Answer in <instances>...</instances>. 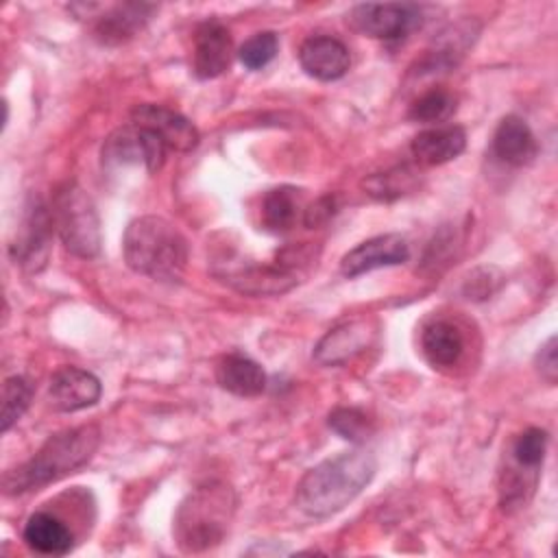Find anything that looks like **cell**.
<instances>
[{"mask_svg": "<svg viewBox=\"0 0 558 558\" xmlns=\"http://www.w3.org/2000/svg\"><path fill=\"white\" fill-rule=\"evenodd\" d=\"M155 11L153 4L144 2H122L109 7L102 15H98L94 24V35L100 44L113 46L131 39Z\"/></svg>", "mask_w": 558, "mask_h": 558, "instance_id": "17", "label": "cell"}, {"mask_svg": "<svg viewBox=\"0 0 558 558\" xmlns=\"http://www.w3.org/2000/svg\"><path fill=\"white\" fill-rule=\"evenodd\" d=\"M377 460L368 449L342 451L310 469L296 484V508L314 519L347 508L375 477Z\"/></svg>", "mask_w": 558, "mask_h": 558, "instance_id": "1", "label": "cell"}, {"mask_svg": "<svg viewBox=\"0 0 558 558\" xmlns=\"http://www.w3.org/2000/svg\"><path fill=\"white\" fill-rule=\"evenodd\" d=\"M453 111H456V98L451 92L429 89L412 102L408 118L414 122H425V124L434 122L436 124V122H445Z\"/></svg>", "mask_w": 558, "mask_h": 558, "instance_id": "25", "label": "cell"}, {"mask_svg": "<svg viewBox=\"0 0 558 558\" xmlns=\"http://www.w3.org/2000/svg\"><path fill=\"white\" fill-rule=\"evenodd\" d=\"M235 514V493L225 482L194 488L177 508L172 536L181 551L198 554L216 547L229 532Z\"/></svg>", "mask_w": 558, "mask_h": 558, "instance_id": "4", "label": "cell"}, {"mask_svg": "<svg viewBox=\"0 0 558 558\" xmlns=\"http://www.w3.org/2000/svg\"><path fill=\"white\" fill-rule=\"evenodd\" d=\"M416 185V172L408 166H399L386 172H377L371 174L368 179L362 181V187L366 190L368 196L377 198V201H392L403 196L405 192H410Z\"/></svg>", "mask_w": 558, "mask_h": 558, "instance_id": "23", "label": "cell"}, {"mask_svg": "<svg viewBox=\"0 0 558 558\" xmlns=\"http://www.w3.org/2000/svg\"><path fill=\"white\" fill-rule=\"evenodd\" d=\"M22 536L33 551L44 556H65L74 547V534L65 521L46 510L33 512L26 519Z\"/></svg>", "mask_w": 558, "mask_h": 558, "instance_id": "19", "label": "cell"}, {"mask_svg": "<svg viewBox=\"0 0 558 558\" xmlns=\"http://www.w3.org/2000/svg\"><path fill=\"white\" fill-rule=\"evenodd\" d=\"M349 24L357 33L373 39H401L421 26V7L408 2H366L355 4L349 13Z\"/></svg>", "mask_w": 558, "mask_h": 558, "instance_id": "8", "label": "cell"}, {"mask_svg": "<svg viewBox=\"0 0 558 558\" xmlns=\"http://www.w3.org/2000/svg\"><path fill=\"white\" fill-rule=\"evenodd\" d=\"M131 122L140 124L148 131H153L166 148L170 150H179V153H187L192 148H196L201 135L198 129L179 111L168 109L163 105H137L131 111Z\"/></svg>", "mask_w": 558, "mask_h": 558, "instance_id": "10", "label": "cell"}, {"mask_svg": "<svg viewBox=\"0 0 558 558\" xmlns=\"http://www.w3.org/2000/svg\"><path fill=\"white\" fill-rule=\"evenodd\" d=\"M421 349L432 366L447 368L458 364L464 351V338L453 323L434 320L421 333Z\"/></svg>", "mask_w": 558, "mask_h": 558, "instance_id": "21", "label": "cell"}, {"mask_svg": "<svg viewBox=\"0 0 558 558\" xmlns=\"http://www.w3.org/2000/svg\"><path fill=\"white\" fill-rule=\"evenodd\" d=\"M410 244L401 233H384L360 242L340 259V272L344 277H357L384 266H397L408 262Z\"/></svg>", "mask_w": 558, "mask_h": 558, "instance_id": "12", "label": "cell"}, {"mask_svg": "<svg viewBox=\"0 0 558 558\" xmlns=\"http://www.w3.org/2000/svg\"><path fill=\"white\" fill-rule=\"evenodd\" d=\"M233 59V41L227 26L216 20L203 22L194 33V74L216 78L225 74Z\"/></svg>", "mask_w": 558, "mask_h": 558, "instance_id": "14", "label": "cell"}, {"mask_svg": "<svg viewBox=\"0 0 558 558\" xmlns=\"http://www.w3.org/2000/svg\"><path fill=\"white\" fill-rule=\"evenodd\" d=\"M493 153L510 166H527L538 155V144L525 120L519 116H506L495 129Z\"/></svg>", "mask_w": 558, "mask_h": 558, "instance_id": "16", "label": "cell"}, {"mask_svg": "<svg viewBox=\"0 0 558 558\" xmlns=\"http://www.w3.org/2000/svg\"><path fill=\"white\" fill-rule=\"evenodd\" d=\"M377 327L368 318H351L329 329L314 347V360L325 366H338L362 353L375 340Z\"/></svg>", "mask_w": 558, "mask_h": 558, "instance_id": "11", "label": "cell"}, {"mask_svg": "<svg viewBox=\"0 0 558 558\" xmlns=\"http://www.w3.org/2000/svg\"><path fill=\"white\" fill-rule=\"evenodd\" d=\"M100 445L96 425H78L50 436L24 464L9 469L2 477L7 495H20L52 484L85 466Z\"/></svg>", "mask_w": 558, "mask_h": 558, "instance_id": "2", "label": "cell"}, {"mask_svg": "<svg viewBox=\"0 0 558 558\" xmlns=\"http://www.w3.org/2000/svg\"><path fill=\"white\" fill-rule=\"evenodd\" d=\"M333 211H336L333 196H323L316 203H312L307 209H303V222H305V227L314 229V227L323 225L325 220H329L333 216Z\"/></svg>", "mask_w": 558, "mask_h": 558, "instance_id": "30", "label": "cell"}, {"mask_svg": "<svg viewBox=\"0 0 558 558\" xmlns=\"http://www.w3.org/2000/svg\"><path fill=\"white\" fill-rule=\"evenodd\" d=\"M102 392L100 379L78 366H61L50 377L48 399L59 412H78L98 403Z\"/></svg>", "mask_w": 558, "mask_h": 558, "instance_id": "13", "label": "cell"}, {"mask_svg": "<svg viewBox=\"0 0 558 558\" xmlns=\"http://www.w3.org/2000/svg\"><path fill=\"white\" fill-rule=\"evenodd\" d=\"M277 50H279L277 35L272 31H264V33H255L253 37H248L240 46L238 57L246 70H262L275 59Z\"/></svg>", "mask_w": 558, "mask_h": 558, "instance_id": "27", "label": "cell"}, {"mask_svg": "<svg viewBox=\"0 0 558 558\" xmlns=\"http://www.w3.org/2000/svg\"><path fill=\"white\" fill-rule=\"evenodd\" d=\"M124 262L137 275L157 281H177L187 264V242L161 216L135 218L122 238Z\"/></svg>", "mask_w": 558, "mask_h": 558, "instance_id": "3", "label": "cell"}, {"mask_svg": "<svg viewBox=\"0 0 558 558\" xmlns=\"http://www.w3.org/2000/svg\"><path fill=\"white\" fill-rule=\"evenodd\" d=\"M410 148L418 163L440 166L462 155V150L466 148V133L462 126L456 124L425 129L412 140Z\"/></svg>", "mask_w": 558, "mask_h": 558, "instance_id": "18", "label": "cell"}, {"mask_svg": "<svg viewBox=\"0 0 558 558\" xmlns=\"http://www.w3.org/2000/svg\"><path fill=\"white\" fill-rule=\"evenodd\" d=\"M54 229L63 246L83 259H92L100 253V216L92 196L74 181L57 187L52 196Z\"/></svg>", "mask_w": 558, "mask_h": 558, "instance_id": "5", "label": "cell"}, {"mask_svg": "<svg viewBox=\"0 0 558 558\" xmlns=\"http://www.w3.org/2000/svg\"><path fill=\"white\" fill-rule=\"evenodd\" d=\"M534 364H536V371L541 373V377L547 381V384H556V377H558V355H556V336H551L536 353L534 357Z\"/></svg>", "mask_w": 558, "mask_h": 558, "instance_id": "29", "label": "cell"}, {"mask_svg": "<svg viewBox=\"0 0 558 558\" xmlns=\"http://www.w3.org/2000/svg\"><path fill=\"white\" fill-rule=\"evenodd\" d=\"M166 150L168 148L153 131L129 122L107 135L100 150V161L109 172L129 166H142L148 174H153L163 166Z\"/></svg>", "mask_w": 558, "mask_h": 558, "instance_id": "6", "label": "cell"}, {"mask_svg": "<svg viewBox=\"0 0 558 558\" xmlns=\"http://www.w3.org/2000/svg\"><path fill=\"white\" fill-rule=\"evenodd\" d=\"M216 381L231 395L255 397L264 392L268 379L255 360L240 353H229L216 364Z\"/></svg>", "mask_w": 558, "mask_h": 558, "instance_id": "20", "label": "cell"}, {"mask_svg": "<svg viewBox=\"0 0 558 558\" xmlns=\"http://www.w3.org/2000/svg\"><path fill=\"white\" fill-rule=\"evenodd\" d=\"M301 211H303L301 192L296 187L281 185V187L268 190L259 207L262 227L270 233H286L296 225V218Z\"/></svg>", "mask_w": 558, "mask_h": 558, "instance_id": "22", "label": "cell"}, {"mask_svg": "<svg viewBox=\"0 0 558 558\" xmlns=\"http://www.w3.org/2000/svg\"><path fill=\"white\" fill-rule=\"evenodd\" d=\"M216 275L229 283L233 290L251 296L283 294L296 286V272L275 264H227V270H216Z\"/></svg>", "mask_w": 558, "mask_h": 558, "instance_id": "9", "label": "cell"}, {"mask_svg": "<svg viewBox=\"0 0 558 558\" xmlns=\"http://www.w3.org/2000/svg\"><path fill=\"white\" fill-rule=\"evenodd\" d=\"M329 427L344 440L360 442L371 434L368 416L357 408H338L329 414Z\"/></svg>", "mask_w": 558, "mask_h": 558, "instance_id": "28", "label": "cell"}, {"mask_svg": "<svg viewBox=\"0 0 558 558\" xmlns=\"http://www.w3.org/2000/svg\"><path fill=\"white\" fill-rule=\"evenodd\" d=\"M54 231L57 229L50 205H46L39 196H31L24 207L17 233L9 246L11 259L26 272L44 270L50 257Z\"/></svg>", "mask_w": 558, "mask_h": 558, "instance_id": "7", "label": "cell"}, {"mask_svg": "<svg viewBox=\"0 0 558 558\" xmlns=\"http://www.w3.org/2000/svg\"><path fill=\"white\" fill-rule=\"evenodd\" d=\"M299 63L305 74L316 81H338L347 74L351 65V54L340 39L316 35L301 44Z\"/></svg>", "mask_w": 558, "mask_h": 558, "instance_id": "15", "label": "cell"}, {"mask_svg": "<svg viewBox=\"0 0 558 558\" xmlns=\"http://www.w3.org/2000/svg\"><path fill=\"white\" fill-rule=\"evenodd\" d=\"M33 399V386L20 377H7L2 384V412H0V429L7 434L28 410Z\"/></svg>", "mask_w": 558, "mask_h": 558, "instance_id": "24", "label": "cell"}, {"mask_svg": "<svg viewBox=\"0 0 558 558\" xmlns=\"http://www.w3.org/2000/svg\"><path fill=\"white\" fill-rule=\"evenodd\" d=\"M547 442H549V436H547L545 429H541V427L525 429L512 442V460H514V464L519 469H523V471L538 473L536 469L543 464V458H545V451H547Z\"/></svg>", "mask_w": 558, "mask_h": 558, "instance_id": "26", "label": "cell"}]
</instances>
